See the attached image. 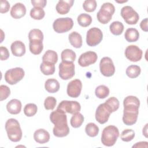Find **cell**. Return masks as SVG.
I'll return each mask as SVG.
<instances>
[{
  "instance_id": "obj_1",
  "label": "cell",
  "mask_w": 148,
  "mask_h": 148,
  "mask_svg": "<svg viewBox=\"0 0 148 148\" xmlns=\"http://www.w3.org/2000/svg\"><path fill=\"white\" fill-rule=\"evenodd\" d=\"M123 121L127 125H132L136 123L139 114L140 101L135 96L129 95L123 101Z\"/></svg>"
},
{
  "instance_id": "obj_2",
  "label": "cell",
  "mask_w": 148,
  "mask_h": 148,
  "mask_svg": "<svg viewBox=\"0 0 148 148\" xmlns=\"http://www.w3.org/2000/svg\"><path fill=\"white\" fill-rule=\"evenodd\" d=\"M51 122L54 124L53 132L57 137H64L69 133V128L67 123V116L64 112L56 109L50 115Z\"/></svg>"
},
{
  "instance_id": "obj_3",
  "label": "cell",
  "mask_w": 148,
  "mask_h": 148,
  "mask_svg": "<svg viewBox=\"0 0 148 148\" xmlns=\"http://www.w3.org/2000/svg\"><path fill=\"white\" fill-rule=\"evenodd\" d=\"M5 130L10 140L17 142L21 140L23 132L20 123L16 119L13 118L8 119L5 123Z\"/></svg>"
},
{
  "instance_id": "obj_4",
  "label": "cell",
  "mask_w": 148,
  "mask_h": 148,
  "mask_svg": "<svg viewBox=\"0 0 148 148\" xmlns=\"http://www.w3.org/2000/svg\"><path fill=\"white\" fill-rule=\"evenodd\" d=\"M119 136V131L114 125H108L106 127L102 132L101 142L106 146H113Z\"/></svg>"
},
{
  "instance_id": "obj_5",
  "label": "cell",
  "mask_w": 148,
  "mask_h": 148,
  "mask_svg": "<svg viewBox=\"0 0 148 148\" xmlns=\"http://www.w3.org/2000/svg\"><path fill=\"white\" fill-rule=\"evenodd\" d=\"M115 12L114 5L110 2L103 3L97 14V17L99 23L103 24H108L112 19Z\"/></svg>"
},
{
  "instance_id": "obj_6",
  "label": "cell",
  "mask_w": 148,
  "mask_h": 148,
  "mask_svg": "<svg viewBox=\"0 0 148 148\" xmlns=\"http://www.w3.org/2000/svg\"><path fill=\"white\" fill-rule=\"evenodd\" d=\"M73 26V20L70 17L58 18L54 20L53 28L54 31L58 34L65 33L71 30Z\"/></svg>"
},
{
  "instance_id": "obj_7",
  "label": "cell",
  "mask_w": 148,
  "mask_h": 148,
  "mask_svg": "<svg viewBox=\"0 0 148 148\" xmlns=\"http://www.w3.org/2000/svg\"><path fill=\"white\" fill-rule=\"evenodd\" d=\"M25 75L23 68L16 67L8 70L5 73V81L10 85H14L21 80Z\"/></svg>"
},
{
  "instance_id": "obj_8",
  "label": "cell",
  "mask_w": 148,
  "mask_h": 148,
  "mask_svg": "<svg viewBox=\"0 0 148 148\" xmlns=\"http://www.w3.org/2000/svg\"><path fill=\"white\" fill-rule=\"evenodd\" d=\"M103 39V34L102 31L97 27L90 28L87 32L86 43L91 47L98 45Z\"/></svg>"
},
{
  "instance_id": "obj_9",
  "label": "cell",
  "mask_w": 148,
  "mask_h": 148,
  "mask_svg": "<svg viewBox=\"0 0 148 148\" xmlns=\"http://www.w3.org/2000/svg\"><path fill=\"white\" fill-rule=\"evenodd\" d=\"M120 14L125 22L128 24H136L139 19V16L138 13L130 6L123 7L121 9Z\"/></svg>"
},
{
  "instance_id": "obj_10",
  "label": "cell",
  "mask_w": 148,
  "mask_h": 148,
  "mask_svg": "<svg viewBox=\"0 0 148 148\" xmlns=\"http://www.w3.org/2000/svg\"><path fill=\"white\" fill-rule=\"evenodd\" d=\"M75 65L73 62H61L59 64V76L62 80H68L75 75Z\"/></svg>"
},
{
  "instance_id": "obj_11",
  "label": "cell",
  "mask_w": 148,
  "mask_h": 148,
  "mask_svg": "<svg viewBox=\"0 0 148 148\" xmlns=\"http://www.w3.org/2000/svg\"><path fill=\"white\" fill-rule=\"evenodd\" d=\"M99 69L104 76L110 77L113 76L115 72V67L112 60L108 57H103L99 62Z\"/></svg>"
},
{
  "instance_id": "obj_12",
  "label": "cell",
  "mask_w": 148,
  "mask_h": 148,
  "mask_svg": "<svg viewBox=\"0 0 148 148\" xmlns=\"http://www.w3.org/2000/svg\"><path fill=\"white\" fill-rule=\"evenodd\" d=\"M57 109L62 110L65 113H68L72 114L78 113L80 111V104L75 101H62L58 105Z\"/></svg>"
},
{
  "instance_id": "obj_13",
  "label": "cell",
  "mask_w": 148,
  "mask_h": 148,
  "mask_svg": "<svg viewBox=\"0 0 148 148\" xmlns=\"http://www.w3.org/2000/svg\"><path fill=\"white\" fill-rule=\"evenodd\" d=\"M111 110L108 107L105 103L99 105L95 112V119L101 124H105L108 121Z\"/></svg>"
},
{
  "instance_id": "obj_14",
  "label": "cell",
  "mask_w": 148,
  "mask_h": 148,
  "mask_svg": "<svg viewBox=\"0 0 148 148\" xmlns=\"http://www.w3.org/2000/svg\"><path fill=\"white\" fill-rule=\"evenodd\" d=\"M125 56L132 62H138L142 59L143 51L136 45H130L125 50Z\"/></svg>"
},
{
  "instance_id": "obj_15",
  "label": "cell",
  "mask_w": 148,
  "mask_h": 148,
  "mask_svg": "<svg viewBox=\"0 0 148 148\" xmlns=\"http://www.w3.org/2000/svg\"><path fill=\"white\" fill-rule=\"evenodd\" d=\"M97 58L98 56L95 52L88 51L80 55L78 59V64L82 67H87L94 64L97 61Z\"/></svg>"
},
{
  "instance_id": "obj_16",
  "label": "cell",
  "mask_w": 148,
  "mask_h": 148,
  "mask_svg": "<svg viewBox=\"0 0 148 148\" xmlns=\"http://www.w3.org/2000/svg\"><path fill=\"white\" fill-rule=\"evenodd\" d=\"M82 89V83L79 79L71 80L67 86L66 92L69 97L72 98H77Z\"/></svg>"
},
{
  "instance_id": "obj_17",
  "label": "cell",
  "mask_w": 148,
  "mask_h": 148,
  "mask_svg": "<svg viewBox=\"0 0 148 148\" xmlns=\"http://www.w3.org/2000/svg\"><path fill=\"white\" fill-rule=\"evenodd\" d=\"M26 14V8L25 5L20 2L14 4L10 10L11 16L15 19H19Z\"/></svg>"
},
{
  "instance_id": "obj_18",
  "label": "cell",
  "mask_w": 148,
  "mask_h": 148,
  "mask_svg": "<svg viewBox=\"0 0 148 148\" xmlns=\"http://www.w3.org/2000/svg\"><path fill=\"white\" fill-rule=\"evenodd\" d=\"M50 134L45 130L40 128L36 130L34 134V139L36 142L39 144H44L50 140Z\"/></svg>"
},
{
  "instance_id": "obj_19",
  "label": "cell",
  "mask_w": 148,
  "mask_h": 148,
  "mask_svg": "<svg viewBox=\"0 0 148 148\" xmlns=\"http://www.w3.org/2000/svg\"><path fill=\"white\" fill-rule=\"evenodd\" d=\"M10 49L13 55L16 57H22L25 53V46L20 40L13 42L11 44Z\"/></svg>"
},
{
  "instance_id": "obj_20",
  "label": "cell",
  "mask_w": 148,
  "mask_h": 148,
  "mask_svg": "<svg viewBox=\"0 0 148 148\" xmlns=\"http://www.w3.org/2000/svg\"><path fill=\"white\" fill-rule=\"evenodd\" d=\"M74 3L73 0L62 1L60 0L56 5V10L60 14H67Z\"/></svg>"
},
{
  "instance_id": "obj_21",
  "label": "cell",
  "mask_w": 148,
  "mask_h": 148,
  "mask_svg": "<svg viewBox=\"0 0 148 148\" xmlns=\"http://www.w3.org/2000/svg\"><path fill=\"white\" fill-rule=\"evenodd\" d=\"M21 102L17 99H12L6 105L8 112L12 114H18L21 110Z\"/></svg>"
},
{
  "instance_id": "obj_22",
  "label": "cell",
  "mask_w": 148,
  "mask_h": 148,
  "mask_svg": "<svg viewBox=\"0 0 148 148\" xmlns=\"http://www.w3.org/2000/svg\"><path fill=\"white\" fill-rule=\"evenodd\" d=\"M68 39L71 45L75 48L78 49L82 47V37L79 33L76 31L71 32L68 36Z\"/></svg>"
},
{
  "instance_id": "obj_23",
  "label": "cell",
  "mask_w": 148,
  "mask_h": 148,
  "mask_svg": "<svg viewBox=\"0 0 148 148\" xmlns=\"http://www.w3.org/2000/svg\"><path fill=\"white\" fill-rule=\"evenodd\" d=\"M29 49L31 53L35 55L40 54L43 49V41L40 40H29Z\"/></svg>"
},
{
  "instance_id": "obj_24",
  "label": "cell",
  "mask_w": 148,
  "mask_h": 148,
  "mask_svg": "<svg viewBox=\"0 0 148 148\" xmlns=\"http://www.w3.org/2000/svg\"><path fill=\"white\" fill-rule=\"evenodd\" d=\"M45 90L49 93H55L60 89V83L56 79H49L45 82Z\"/></svg>"
},
{
  "instance_id": "obj_25",
  "label": "cell",
  "mask_w": 148,
  "mask_h": 148,
  "mask_svg": "<svg viewBox=\"0 0 148 148\" xmlns=\"http://www.w3.org/2000/svg\"><path fill=\"white\" fill-rule=\"evenodd\" d=\"M58 61L57 53L52 50H47L42 57V62L55 64Z\"/></svg>"
},
{
  "instance_id": "obj_26",
  "label": "cell",
  "mask_w": 148,
  "mask_h": 148,
  "mask_svg": "<svg viewBox=\"0 0 148 148\" xmlns=\"http://www.w3.org/2000/svg\"><path fill=\"white\" fill-rule=\"evenodd\" d=\"M125 40L128 42H136L139 38L138 31L134 28H129L127 29L124 34Z\"/></svg>"
},
{
  "instance_id": "obj_27",
  "label": "cell",
  "mask_w": 148,
  "mask_h": 148,
  "mask_svg": "<svg viewBox=\"0 0 148 148\" xmlns=\"http://www.w3.org/2000/svg\"><path fill=\"white\" fill-rule=\"evenodd\" d=\"M61 58L62 62H73L76 60V55L75 52L72 50L66 49L61 52Z\"/></svg>"
},
{
  "instance_id": "obj_28",
  "label": "cell",
  "mask_w": 148,
  "mask_h": 148,
  "mask_svg": "<svg viewBox=\"0 0 148 148\" xmlns=\"http://www.w3.org/2000/svg\"><path fill=\"white\" fill-rule=\"evenodd\" d=\"M109 29L112 34L114 35H120L124 31V25L120 21H113L110 24Z\"/></svg>"
},
{
  "instance_id": "obj_29",
  "label": "cell",
  "mask_w": 148,
  "mask_h": 148,
  "mask_svg": "<svg viewBox=\"0 0 148 148\" xmlns=\"http://www.w3.org/2000/svg\"><path fill=\"white\" fill-rule=\"evenodd\" d=\"M78 24L83 27L89 26L92 23L91 16L87 13H82L79 14L77 18Z\"/></svg>"
},
{
  "instance_id": "obj_30",
  "label": "cell",
  "mask_w": 148,
  "mask_h": 148,
  "mask_svg": "<svg viewBox=\"0 0 148 148\" xmlns=\"http://www.w3.org/2000/svg\"><path fill=\"white\" fill-rule=\"evenodd\" d=\"M141 69L140 66L136 65H131L127 67L125 73L130 78H136L140 74Z\"/></svg>"
},
{
  "instance_id": "obj_31",
  "label": "cell",
  "mask_w": 148,
  "mask_h": 148,
  "mask_svg": "<svg viewBox=\"0 0 148 148\" xmlns=\"http://www.w3.org/2000/svg\"><path fill=\"white\" fill-rule=\"evenodd\" d=\"M84 116L79 112L73 114L71 119V125L73 128H79L82 125L84 122Z\"/></svg>"
},
{
  "instance_id": "obj_32",
  "label": "cell",
  "mask_w": 148,
  "mask_h": 148,
  "mask_svg": "<svg viewBox=\"0 0 148 148\" xmlns=\"http://www.w3.org/2000/svg\"><path fill=\"white\" fill-rule=\"evenodd\" d=\"M40 69L45 75H51L55 72L54 64L42 62L40 65Z\"/></svg>"
},
{
  "instance_id": "obj_33",
  "label": "cell",
  "mask_w": 148,
  "mask_h": 148,
  "mask_svg": "<svg viewBox=\"0 0 148 148\" xmlns=\"http://www.w3.org/2000/svg\"><path fill=\"white\" fill-rule=\"evenodd\" d=\"M95 94L97 98L99 99H104L109 95V89L105 85H100L95 88Z\"/></svg>"
},
{
  "instance_id": "obj_34",
  "label": "cell",
  "mask_w": 148,
  "mask_h": 148,
  "mask_svg": "<svg viewBox=\"0 0 148 148\" xmlns=\"http://www.w3.org/2000/svg\"><path fill=\"white\" fill-rule=\"evenodd\" d=\"M85 131L88 136L95 137L99 133V127L94 123H89L85 127Z\"/></svg>"
},
{
  "instance_id": "obj_35",
  "label": "cell",
  "mask_w": 148,
  "mask_h": 148,
  "mask_svg": "<svg viewBox=\"0 0 148 148\" xmlns=\"http://www.w3.org/2000/svg\"><path fill=\"white\" fill-rule=\"evenodd\" d=\"M45 16V12L42 8L34 7L30 10V16L34 20H42Z\"/></svg>"
},
{
  "instance_id": "obj_36",
  "label": "cell",
  "mask_w": 148,
  "mask_h": 148,
  "mask_svg": "<svg viewBox=\"0 0 148 148\" xmlns=\"http://www.w3.org/2000/svg\"><path fill=\"white\" fill-rule=\"evenodd\" d=\"M109 109L111 110L112 113L116 112L119 108L120 103L117 98L114 97H110L108 98L105 102Z\"/></svg>"
},
{
  "instance_id": "obj_37",
  "label": "cell",
  "mask_w": 148,
  "mask_h": 148,
  "mask_svg": "<svg viewBox=\"0 0 148 148\" xmlns=\"http://www.w3.org/2000/svg\"><path fill=\"white\" fill-rule=\"evenodd\" d=\"M135 134L133 130L132 129H126L123 130L120 135L121 139L124 142H130L135 137Z\"/></svg>"
},
{
  "instance_id": "obj_38",
  "label": "cell",
  "mask_w": 148,
  "mask_h": 148,
  "mask_svg": "<svg viewBox=\"0 0 148 148\" xmlns=\"http://www.w3.org/2000/svg\"><path fill=\"white\" fill-rule=\"evenodd\" d=\"M37 106L32 103L27 104L24 108V113L27 117L34 116L37 113Z\"/></svg>"
},
{
  "instance_id": "obj_39",
  "label": "cell",
  "mask_w": 148,
  "mask_h": 148,
  "mask_svg": "<svg viewBox=\"0 0 148 148\" xmlns=\"http://www.w3.org/2000/svg\"><path fill=\"white\" fill-rule=\"evenodd\" d=\"M29 40H40L43 41V34L41 30L39 29H32L28 34Z\"/></svg>"
},
{
  "instance_id": "obj_40",
  "label": "cell",
  "mask_w": 148,
  "mask_h": 148,
  "mask_svg": "<svg viewBox=\"0 0 148 148\" xmlns=\"http://www.w3.org/2000/svg\"><path fill=\"white\" fill-rule=\"evenodd\" d=\"M97 2L95 0H86L83 3L84 10L87 12H94L97 8Z\"/></svg>"
},
{
  "instance_id": "obj_41",
  "label": "cell",
  "mask_w": 148,
  "mask_h": 148,
  "mask_svg": "<svg viewBox=\"0 0 148 148\" xmlns=\"http://www.w3.org/2000/svg\"><path fill=\"white\" fill-rule=\"evenodd\" d=\"M57 100L53 97H47L44 102V106L46 110H53L56 105Z\"/></svg>"
},
{
  "instance_id": "obj_42",
  "label": "cell",
  "mask_w": 148,
  "mask_h": 148,
  "mask_svg": "<svg viewBox=\"0 0 148 148\" xmlns=\"http://www.w3.org/2000/svg\"><path fill=\"white\" fill-rule=\"evenodd\" d=\"M10 94V88L6 85L0 86V101H2L7 99Z\"/></svg>"
},
{
  "instance_id": "obj_43",
  "label": "cell",
  "mask_w": 148,
  "mask_h": 148,
  "mask_svg": "<svg viewBox=\"0 0 148 148\" xmlns=\"http://www.w3.org/2000/svg\"><path fill=\"white\" fill-rule=\"evenodd\" d=\"M9 52L8 49L4 46L0 47V59L1 61L6 60L9 57Z\"/></svg>"
},
{
  "instance_id": "obj_44",
  "label": "cell",
  "mask_w": 148,
  "mask_h": 148,
  "mask_svg": "<svg viewBox=\"0 0 148 148\" xmlns=\"http://www.w3.org/2000/svg\"><path fill=\"white\" fill-rule=\"evenodd\" d=\"M10 4L9 2L6 0H1V6H0V12L1 13H5L9 10Z\"/></svg>"
},
{
  "instance_id": "obj_45",
  "label": "cell",
  "mask_w": 148,
  "mask_h": 148,
  "mask_svg": "<svg viewBox=\"0 0 148 148\" xmlns=\"http://www.w3.org/2000/svg\"><path fill=\"white\" fill-rule=\"evenodd\" d=\"M31 3L34 7L43 8L46 6L47 3L46 0H32Z\"/></svg>"
},
{
  "instance_id": "obj_46",
  "label": "cell",
  "mask_w": 148,
  "mask_h": 148,
  "mask_svg": "<svg viewBox=\"0 0 148 148\" xmlns=\"http://www.w3.org/2000/svg\"><path fill=\"white\" fill-rule=\"evenodd\" d=\"M147 18H145V19L142 20L140 23V27L145 32L148 31V27H147Z\"/></svg>"
},
{
  "instance_id": "obj_47",
  "label": "cell",
  "mask_w": 148,
  "mask_h": 148,
  "mask_svg": "<svg viewBox=\"0 0 148 148\" xmlns=\"http://www.w3.org/2000/svg\"><path fill=\"white\" fill-rule=\"evenodd\" d=\"M147 142H145V141H143V142H137L136 143L135 145H134L132 146V147H147Z\"/></svg>"
},
{
  "instance_id": "obj_48",
  "label": "cell",
  "mask_w": 148,
  "mask_h": 148,
  "mask_svg": "<svg viewBox=\"0 0 148 148\" xmlns=\"http://www.w3.org/2000/svg\"><path fill=\"white\" fill-rule=\"evenodd\" d=\"M147 124H146V125H145V126L143 127V134L145 136V137H147Z\"/></svg>"
},
{
  "instance_id": "obj_49",
  "label": "cell",
  "mask_w": 148,
  "mask_h": 148,
  "mask_svg": "<svg viewBox=\"0 0 148 148\" xmlns=\"http://www.w3.org/2000/svg\"><path fill=\"white\" fill-rule=\"evenodd\" d=\"M1 42H0V43H2V40H3V38L5 37V36H3L2 35L3 34V31L2 30V29H1Z\"/></svg>"
}]
</instances>
